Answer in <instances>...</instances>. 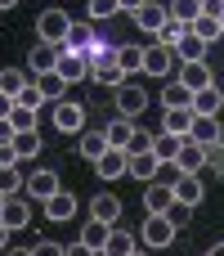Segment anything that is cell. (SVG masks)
<instances>
[{"label": "cell", "instance_id": "ffe728a7", "mask_svg": "<svg viewBox=\"0 0 224 256\" xmlns=\"http://www.w3.org/2000/svg\"><path fill=\"white\" fill-rule=\"evenodd\" d=\"M90 216H94V220H108V225H117V220H121V198H117V194H94V202H90Z\"/></svg>", "mask_w": 224, "mask_h": 256}, {"label": "cell", "instance_id": "8992f818", "mask_svg": "<svg viewBox=\"0 0 224 256\" xmlns=\"http://www.w3.org/2000/svg\"><path fill=\"white\" fill-rule=\"evenodd\" d=\"M171 207H175V189L162 184V180H148V184H144V212H148V216H166Z\"/></svg>", "mask_w": 224, "mask_h": 256}, {"label": "cell", "instance_id": "4dcf8cb0", "mask_svg": "<svg viewBox=\"0 0 224 256\" xmlns=\"http://www.w3.org/2000/svg\"><path fill=\"white\" fill-rule=\"evenodd\" d=\"M180 144H184V135H171V130H162V135L153 140V153H157V162H175V158H180Z\"/></svg>", "mask_w": 224, "mask_h": 256}, {"label": "cell", "instance_id": "d4e9b609", "mask_svg": "<svg viewBox=\"0 0 224 256\" xmlns=\"http://www.w3.org/2000/svg\"><path fill=\"white\" fill-rule=\"evenodd\" d=\"M108 234H112V225H108V220H94V216H90V220L81 225V243H85V248H94V252H103Z\"/></svg>", "mask_w": 224, "mask_h": 256}, {"label": "cell", "instance_id": "60d3db41", "mask_svg": "<svg viewBox=\"0 0 224 256\" xmlns=\"http://www.w3.org/2000/svg\"><path fill=\"white\" fill-rule=\"evenodd\" d=\"M207 166H216V171L224 176V140H220V144H211V148H207Z\"/></svg>", "mask_w": 224, "mask_h": 256}, {"label": "cell", "instance_id": "db71d44e", "mask_svg": "<svg viewBox=\"0 0 224 256\" xmlns=\"http://www.w3.org/2000/svg\"><path fill=\"white\" fill-rule=\"evenodd\" d=\"M220 27H224V18H220Z\"/></svg>", "mask_w": 224, "mask_h": 256}, {"label": "cell", "instance_id": "7bdbcfd3", "mask_svg": "<svg viewBox=\"0 0 224 256\" xmlns=\"http://www.w3.org/2000/svg\"><path fill=\"white\" fill-rule=\"evenodd\" d=\"M63 256H99V252H94V248H85V243L76 238V243H67V248H63Z\"/></svg>", "mask_w": 224, "mask_h": 256}, {"label": "cell", "instance_id": "2e32d148", "mask_svg": "<svg viewBox=\"0 0 224 256\" xmlns=\"http://www.w3.org/2000/svg\"><path fill=\"white\" fill-rule=\"evenodd\" d=\"M180 81L198 94V90H207V86H216L211 81V68H207V58H198V63H180Z\"/></svg>", "mask_w": 224, "mask_h": 256}, {"label": "cell", "instance_id": "5b68a950", "mask_svg": "<svg viewBox=\"0 0 224 256\" xmlns=\"http://www.w3.org/2000/svg\"><path fill=\"white\" fill-rule=\"evenodd\" d=\"M49 117H54V126H58V130H63V135H76V130H81V126H85V108H81V104H76V99H58V104H54V112H49Z\"/></svg>", "mask_w": 224, "mask_h": 256}, {"label": "cell", "instance_id": "d6986e66", "mask_svg": "<svg viewBox=\"0 0 224 256\" xmlns=\"http://www.w3.org/2000/svg\"><path fill=\"white\" fill-rule=\"evenodd\" d=\"M157 171H162V162H157V153L153 148H144V153H130V176L135 180H157Z\"/></svg>", "mask_w": 224, "mask_h": 256}, {"label": "cell", "instance_id": "bcb514c9", "mask_svg": "<svg viewBox=\"0 0 224 256\" xmlns=\"http://www.w3.org/2000/svg\"><path fill=\"white\" fill-rule=\"evenodd\" d=\"M0 256H31V248H4Z\"/></svg>", "mask_w": 224, "mask_h": 256}, {"label": "cell", "instance_id": "9c48e42d", "mask_svg": "<svg viewBox=\"0 0 224 256\" xmlns=\"http://www.w3.org/2000/svg\"><path fill=\"white\" fill-rule=\"evenodd\" d=\"M54 72H63V81H67V86H76L81 76H90V63H85V54H81V50L63 45V54H58V68H54Z\"/></svg>", "mask_w": 224, "mask_h": 256}, {"label": "cell", "instance_id": "7a4b0ae2", "mask_svg": "<svg viewBox=\"0 0 224 256\" xmlns=\"http://www.w3.org/2000/svg\"><path fill=\"white\" fill-rule=\"evenodd\" d=\"M67 32H72V18H67L63 9H45V14L36 18V36H40V40L63 45V40H67Z\"/></svg>", "mask_w": 224, "mask_h": 256}, {"label": "cell", "instance_id": "7402d4cb", "mask_svg": "<svg viewBox=\"0 0 224 256\" xmlns=\"http://www.w3.org/2000/svg\"><path fill=\"white\" fill-rule=\"evenodd\" d=\"M162 108H193V90H189L180 76H171L166 90H162Z\"/></svg>", "mask_w": 224, "mask_h": 256}, {"label": "cell", "instance_id": "f546056e", "mask_svg": "<svg viewBox=\"0 0 224 256\" xmlns=\"http://www.w3.org/2000/svg\"><path fill=\"white\" fill-rule=\"evenodd\" d=\"M36 86H40V94H45L49 104H58V99L67 94V81H63V72H40V76H36Z\"/></svg>", "mask_w": 224, "mask_h": 256}, {"label": "cell", "instance_id": "816d5d0a", "mask_svg": "<svg viewBox=\"0 0 224 256\" xmlns=\"http://www.w3.org/2000/svg\"><path fill=\"white\" fill-rule=\"evenodd\" d=\"M130 256H153V252H139V248H135V252H130Z\"/></svg>", "mask_w": 224, "mask_h": 256}, {"label": "cell", "instance_id": "1f68e13d", "mask_svg": "<svg viewBox=\"0 0 224 256\" xmlns=\"http://www.w3.org/2000/svg\"><path fill=\"white\" fill-rule=\"evenodd\" d=\"M166 14H171V22L193 27V18L202 14V0H171V4H166Z\"/></svg>", "mask_w": 224, "mask_h": 256}, {"label": "cell", "instance_id": "277c9868", "mask_svg": "<svg viewBox=\"0 0 224 256\" xmlns=\"http://www.w3.org/2000/svg\"><path fill=\"white\" fill-rule=\"evenodd\" d=\"M144 108H148V90L135 86V81H121V86H117V112H121V117H139Z\"/></svg>", "mask_w": 224, "mask_h": 256}, {"label": "cell", "instance_id": "d590c367", "mask_svg": "<svg viewBox=\"0 0 224 256\" xmlns=\"http://www.w3.org/2000/svg\"><path fill=\"white\" fill-rule=\"evenodd\" d=\"M36 117H40L36 108H22V104L13 99V112H9V126H13V130H36Z\"/></svg>", "mask_w": 224, "mask_h": 256}, {"label": "cell", "instance_id": "f907efd6", "mask_svg": "<svg viewBox=\"0 0 224 256\" xmlns=\"http://www.w3.org/2000/svg\"><path fill=\"white\" fill-rule=\"evenodd\" d=\"M13 4H18V0H0V14H4V9H13Z\"/></svg>", "mask_w": 224, "mask_h": 256}, {"label": "cell", "instance_id": "74e56055", "mask_svg": "<svg viewBox=\"0 0 224 256\" xmlns=\"http://www.w3.org/2000/svg\"><path fill=\"white\" fill-rule=\"evenodd\" d=\"M22 184H27V180L18 176V166H0V194H4V198H9V194H18Z\"/></svg>", "mask_w": 224, "mask_h": 256}, {"label": "cell", "instance_id": "8fae6325", "mask_svg": "<svg viewBox=\"0 0 224 256\" xmlns=\"http://www.w3.org/2000/svg\"><path fill=\"white\" fill-rule=\"evenodd\" d=\"M58 54H63V45H54V40H40V45H31V54H27V68L40 76V72H54L58 68Z\"/></svg>", "mask_w": 224, "mask_h": 256}, {"label": "cell", "instance_id": "f6af8a7d", "mask_svg": "<svg viewBox=\"0 0 224 256\" xmlns=\"http://www.w3.org/2000/svg\"><path fill=\"white\" fill-rule=\"evenodd\" d=\"M9 112H13V94H4V90H0V117H9Z\"/></svg>", "mask_w": 224, "mask_h": 256}, {"label": "cell", "instance_id": "4316f807", "mask_svg": "<svg viewBox=\"0 0 224 256\" xmlns=\"http://www.w3.org/2000/svg\"><path fill=\"white\" fill-rule=\"evenodd\" d=\"M130 252H135V234L121 230V225H112V234L103 243V256H130Z\"/></svg>", "mask_w": 224, "mask_h": 256}, {"label": "cell", "instance_id": "ac0fdd59", "mask_svg": "<svg viewBox=\"0 0 224 256\" xmlns=\"http://www.w3.org/2000/svg\"><path fill=\"white\" fill-rule=\"evenodd\" d=\"M72 216H76V198L67 189H58V194L45 198V220H72Z\"/></svg>", "mask_w": 224, "mask_h": 256}, {"label": "cell", "instance_id": "11a10c76", "mask_svg": "<svg viewBox=\"0 0 224 256\" xmlns=\"http://www.w3.org/2000/svg\"><path fill=\"white\" fill-rule=\"evenodd\" d=\"M99 256H103V252H99Z\"/></svg>", "mask_w": 224, "mask_h": 256}, {"label": "cell", "instance_id": "603a6c76", "mask_svg": "<svg viewBox=\"0 0 224 256\" xmlns=\"http://www.w3.org/2000/svg\"><path fill=\"white\" fill-rule=\"evenodd\" d=\"M193 108H162V130H171V135H189V126H193Z\"/></svg>", "mask_w": 224, "mask_h": 256}, {"label": "cell", "instance_id": "83f0119b", "mask_svg": "<svg viewBox=\"0 0 224 256\" xmlns=\"http://www.w3.org/2000/svg\"><path fill=\"white\" fill-rule=\"evenodd\" d=\"M108 148H112V144H108L103 130H85V135H81V158H85V162H99Z\"/></svg>", "mask_w": 224, "mask_h": 256}, {"label": "cell", "instance_id": "cb8c5ba5", "mask_svg": "<svg viewBox=\"0 0 224 256\" xmlns=\"http://www.w3.org/2000/svg\"><path fill=\"white\" fill-rule=\"evenodd\" d=\"M171 189H175V202H180V207H198V202H202V180H198V176H180Z\"/></svg>", "mask_w": 224, "mask_h": 256}, {"label": "cell", "instance_id": "52a82bcc", "mask_svg": "<svg viewBox=\"0 0 224 256\" xmlns=\"http://www.w3.org/2000/svg\"><path fill=\"white\" fill-rule=\"evenodd\" d=\"M171 68H175V50H171V45H162V40L144 45V72H153V76H171Z\"/></svg>", "mask_w": 224, "mask_h": 256}, {"label": "cell", "instance_id": "7c38bea8", "mask_svg": "<svg viewBox=\"0 0 224 256\" xmlns=\"http://www.w3.org/2000/svg\"><path fill=\"white\" fill-rule=\"evenodd\" d=\"M0 220H4L9 230H27V225H31V202H27L22 194H9V198H4V212H0Z\"/></svg>", "mask_w": 224, "mask_h": 256}, {"label": "cell", "instance_id": "f5cc1de1", "mask_svg": "<svg viewBox=\"0 0 224 256\" xmlns=\"http://www.w3.org/2000/svg\"><path fill=\"white\" fill-rule=\"evenodd\" d=\"M0 212H4V194H0Z\"/></svg>", "mask_w": 224, "mask_h": 256}, {"label": "cell", "instance_id": "e0dca14e", "mask_svg": "<svg viewBox=\"0 0 224 256\" xmlns=\"http://www.w3.org/2000/svg\"><path fill=\"white\" fill-rule=\"evenodd\" d=\"M135 130H139V126H135V117H121V112H117V117L108 122V130H103V135H108V144H112V148H130Z\"/></svg>", "mask_w": 224, "mask_h": 256}, {"label": "cell", "instance_id": "f1b7e54d", "mask_svg": "<svg viewBox=\"0 0 224 256\" xmlns=\"http://www.w3.org/2000/svg\"><path fill=\"white\" fill-rule=\"evenodd\" d=\"M31 81H36L31 68H4V72H0V90H4V94H18V90L31 86Z\"/></svg>", "mask_w": 224, "mask_h": 256}, {"label": "cell", "instance_id": "d6a6232c", "mask_svg": "<svg viewBox=\"0 0 224 256\" xmlns=\"http://www.w3.org/2000/svg\"><path fill=\"white\" fill-rule=\"evenodd\" d=\"M99 40H103V36H94V27L72 22V32H67V40H63V45H72V50H81V54H85V50H90V45H99Z\"/></svg>", "mask_w": 224, "mask_h": 256}, {"label": "cell", "instance_id": "8d00e7d4", "mask_svg": "<svg viewBox=\"0 0 224 256\" xmlns=\"http://www.w3.org/2000/svg\"><path fill=\"white\" fill-rule=\"evenodd\" d=\"M13 99H18L22 108H36V112H45V104H49V99L40 94V86H36V81H31V86H22V90H18Z\"/></svg>", "mask_w": 224, "mask_h": 256}, {"label": "cell", "instance_id": "6da1fadb", "mask_svg": "<svg viewBox=\"0 0 224 256\" xmlns=\"http://www.w3.org/2000/svg\"><path fill=\"white\" fill-rule=\"evenodd\" d=\"M175 234H180V225H175L171 216H148V220L139 225V238H144V248H148V252L171 248V243H175Z\"/></svg>", "mask_w": 224, "mask_h": 256}, {"label": "cell", "instance_id": "ee69618b", "mask_svg": "<svg viewBox=\"0 0 224 256\" xmlns=\"http://www.w3.org/2000/svg\"><path fill=\"white\" fill-rule=\"evenodd\" d=\"M13 135H18V130L9 126V117H0V148H4V144H13Z\"/></svg>", "mask_w": 224, "mask_h": 256}, {"label": "cell", "instance_id": "4fadbf2b", "mask_svg": "<svg viewBox=\"0 0 224 256\" xmlns=\"http://www.w3.org/2000/svg\"><path fill=\"white\" fill-rule=\"evenodd\" d=\"M175 166H180V176H198V171L207 166V148H202V144H193V140L184 135V144H180V158H175Z\"/></svg>", "mask_w": 224, "mask_h": 256}, {"label": "cell", "instance_id": "836d02e7", "mask_svg": "<svg viewBox=\"0 0 224 256\" xmlns=\"http://www.w3.org/2000/svg\"><path fill=\"white\" fill-rule=\"evenodd\" d=\"M220 86H207V90H198V94H193V112H207V117H216V112H220Z\"/></svg>", "mask_w": 224, "mask_h": 256}, {"label": "cell", "instance_id": "ab89813d", "mask_svg": "<svg viewBox=\"0 0 224 256\" xmlns=\"http://www.w3.org/2000/svg\"><path fill=\"white\" fill-rule=\"evenodd\" d=\"M31 256H63V243H49V238H40V243H31Z\"/></svg>", "mask_w": 224, "mask_h": 256}, {"label": "cell", "instance_id": "e575fe53", "mask_svg": "<svg viewBox=\"0 0 224 256\" xmlns=\"http://www.w3.org/2000/svg\"><path fill=\"white\" fill-rule=\"evenodd\" d=\"M13 153H18V162L36 158V153H40V135H36V130H18V135H13Z\"/></svg>", "mask_w": 224, "mask_h": 256}, {"label": "cell", "instance_id": "5bb4252c", "mask_svg": "<svg viewBox=\"0 0 224 256\" xmlns=\"http://www.w3.org/2000/svg\"><path fill=\"white\" fill-rule=\"evenodd\" d=\"M189 140H193V144H202V148L220 144V140H224V135H220V122H216V117H207V112H198V117H193V126H189Z\"/></svg>", "mask_w": 224, "mask_h": 256}, {"label": "cell", "instance_id": "c3c4849f", "mask_svg": "<svg viewBox=\"0 0 224 256\" xmlns=\"http://www.w3.org/2000/svg\"><path fill=\"white\" fill-rule=\"evenodd\" d=\"M4 248H9V225L0 220V252H4Z\"/></svg>", "mask_w": 224, "mask_h": 256}, {"label": "cell", "instance_id": "30bf717a", "mask_svg": "<svg viewBox=\"0 0 224 256\" xmlns=\"http://www.w3.org/2000/svg\"><path fill=\"white\" fill-rule=\"evenodd\" d=\"M135 22H139V32H148V36H162V27L171 22V14H166V4H139L135 9Z\"/></svg>", "mask_w": 224, "mask_h": 256}, {"label": "cell", "instance_id": "9a60e30c", "mask_svg": "<svg viewBox=\"0 0 224 256\" xmlns=\"http://www.w3.org/2000/svg\"><path fill=\"white\" fill-rule=\"evenodd\" d=\"M171 50H175V58H180V63H198V58H207V50H211V45H207V40H198V36L184 27V36H180Z\"/></svg>", "mask_w": 224, "mask_h": 256}, {"label": "cell", "instance_id": "484cf974", "mask_svg": "<svg viewBox=\"0 0 224 256\" xmlns=\"http://www.w3.org/2000/svg\"><path fill=\"white\" fill-rule=\"evenodd\" d=\"M189 32H193L198 40H207V45H216V40H220V36H224V27H220V18H216V14H198Z\"/></svg>", "mask_w": 224, "mask_h": 256}, {"label": "cell", "instance_id": "7dc6e473", "mask_svg": "<svg viewBox=\"0 0 224 256\" xmlns=\"http://www.w3.org/2000/svg\"><path fill=\"white\" fill-rule=\"evenodd\" d=\"M117 4H121V9H130V14H135V9H139V4H148V0H117Z\"/></svg>", "mask_w": 224, "mask_h": 256}, {"label": "cell", "instance_id": "b9f144b4", "mask_svg": "<svg viewBox=\"0 0 224 256\" xmlns=\"http://www.w3.org/2000/svg\"><path fill=\"white\" fill-rule=\"evenodd\" d=\"M144 148H153V135H148V130H135V140H130V153H144Z\"/></svg>", "mask_w": 224, "mask_h": 256}, {"label": "cell", "instance_id": "44dd1931", "mask_svg": "<svg viewBox=\"0 0 224 256\" xmlns=\"http://www.w3.org/2000/svg\"><path fill=\"white\" fill-rule=\"evenodd\" d=\"M117 68H121V76H139L144 72V45H117Z\"/></svg>", "mask_w": 224, "mask_h": 256}, {"label": "cell", "instance_id": "ba28073f", "mask_svg": "<svg viewBox=\"0 0 224 256\" xmlns=\"http://www.w3.org/2000/svg\"><path fill=\"white\" fill-rule=\"evenodd\" d=\"M22 189H27V198H31V202H45V198H49V194H58L63 184H58V171L40 166V171H31V176H27V184H22Z\"/></svg>", "mask_w": 224, "mask_h": 256}, {"label": "cell", "instance_id": "f35d334b", "mask_svg": "<svg viewBox=\"0 0 224 256\" xmlns=\"http://www.w3.org/2000/svg\"><path fill=\"white\" fill-rule=\"evenodd\" d=\"M117 9H121L117 0H90V18H94V22H103V18H112Z\"/></svg>", "mask_w": 224, "mask_h": 256}, {"label": "cell", "instance_id": "3957f363", "mask_svg": "<svg viewBox=\"0 0 224 256\" xmlns=\"http://www.w3.org/2000/svg\"><path fill=\"white\" fill-rule=\"evenodd\" d=\"M94 171H99V180H103V184H112V180L130 176V148H108V153L94 162Z\"/></svg>", "mask_w": 224, "mask_h": 256}, {"label": "cell", "instance_id": "681fc988", "mask_svg": "<svg viewBox=\"0 0 224 256\" xmlns=\"http://www.w3.org/2000/svg\"><path fill=\"white\" fill-rule=\"evenodd\" d=\"M207 256H224V243H216V248H211V252H207Z\"/></svg>", "mask_w": 224, "mask_h": 256}]
</instances>
